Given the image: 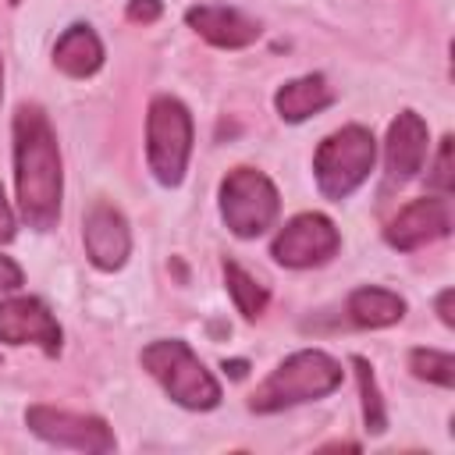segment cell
<instances>
[{"label":"cell","instance_id":"cb8c5ba5","mask_svg":"<svg viewBox=\"0 0 455 455\" xmlns=\"http://www.w3.org/2000/svg\"><path fill=\"white\" fill-rule=\"evenodd\" d=\"M451 299H455V291H451V288H444V291L437 295V316H441V323H444V327H455V313H451Z\"/></svg>","mask_w":455,"mask_h":455},{"label":"cell","instance_id":"484cf974","mask_svg":"<svg viewBox=\"0 0 455 455\" xmlns=\"http://www.w3.org/2000/svg\"><path fill=\"white\" fill-rule=\"evenodd\" d=\"M0 100H4V60H0Z\"/></svg>","mask_w":455,"mask_h":455},{"label":"cell","instance_id":"4316f807","mask_svg":"<svg viewBox=\"0 0 455 455\" xmlns=\"http://www.w3.org/2000/svg\"><path fill=\"white\" fill-rule=\"evenodd\" d=\"M11 4H18V0H11Z\"/></svg>","mask_w":455,"mask_h":455},{"label":"cell","instance_id":"ffe728a7","mask_svg":"<svg viewBox=\"0 0 455 455\" xmlns=\"http://www.w3.org/2000/svg\"><path fill=\"white\" fill-rule=\"evenodd\" d=\"M451 135H444L441 139V146H437V156H434V167L427 171V185L437 192V196H448L451 188H455V171H451Z\"/></svg>","mask_w":455,"mask_h":455},{"label":"cell","instance_id":"4fadbf2b","mask_svg":"<svg viewBox=\"0 0 455 455\" xmlns=\"http://www.w3.org/2000/svg\"><path fill=\"white\" fill-rule=\"evenodd\" d=\"M185 21L196 36H203L217 50H245L259 39V21L220 4H196L185 11Z\"/></svg>","mask_w":455,"mask_h":455},{"label":"cell","instance_id":"30bf717a","mask_svg":"<svg viewBox=\"0 0 455 455\" xmlns=\"http://www.w3.org/2000/svg\"><path fill=\"white\" fill-rule=\"evenodd\" d=\"M0 341L4 345H36L46 355H57L64 331L43 299L11 295L0 302Z\"/></svg>","mask_w":455,"mask_h":455},{"label":"cell","instance_id":"d6986e66","mask_svg":"<svg viewBox=\"0 0 455 455\" xmlns=\"http://www.w3.org/2000/svg\"><path fill=\"white\" fill-rule=\"evenodd\" d=\"M409 370L419 380H430L437 387H455V355L441 348H412L409 352Z\"/></svg>","mask_w":455,"mask_h":455},{"label":"cell","instance_id":"8fae6325","mask_svg":"<svg viewBox=\"0 0 455 455\" xmlns=\"http://www.w3.org/2000/svg\"><path fill=\"white\" fill-rule=\"evenodd\" d=\"M430 156V128L416 110H402L384 139V188L412 181Z\"/></svg>","mask_w":455,"mask_h":455},{"label":"cell","instance_id":"52a82bcc","mask_svg":"<svg viewBox=\"0 0 455 455\" xmlns=\"http://www.w3.org/2000/svg\"><path fill=\"white\" fill-rule=\"evenodd\" d=\"M25 423L39 441L57 444V448H75L85 455H107L117 448V437L103 416L71 412V409H57V405H28Z\"/></svg>","mask_w":455,"mask_h":455},{"label":"cell","instance_id":"44dd1931","mask_svg":"<svg viewBox=\"0 0 455 455\" xmlns=\"http://www.w3.org/2000/svg\"><path fill=\"white\" fill-rule=\"evenodd\" d=\"M160 14H164L160 0H128V7H124V18L132 25H153Z\"/></svg>","mask_w":455,"mask_h":455},{"label":"cell","instance_id":"2e32d148","mask_svg":"<svg viewBox=\"0 0 455 455\" xmlns=\"http://www.w3.org/2000/svg\"><path fill=\"white\" fill-rule=\"evenodd\" d=\"M345 313H348V320H352L355 327L377 331V327H391V323H398V320L405 316V299H402L398 291H391V288L363 284V288H355V291L348 295Z\"/></svg>","mask_w":455,"mask_h":455},{"label":"cell","instance_id":"7a4b0ae2","mask_svg":"<svg viewBox=\"0 0 455 455\" xmlns=\"http://www.w3.org/2000/svg\"><path fill=\"white\" fill-rule=\"evenodd\" d=\"M345 380V370L334 355L320 352V348H299L291 355H284L267 380L249 395V409L267 416V412H281L302 402H316L327 398L331 391H338Z\"/></svg>","mask_w":455,"mask_h":455},{"label":"cell","instance_id":"ba28073f","mask_svg":"<svg viewBox=\"0 0 455 455\" xmlns=\"http://www.w3.org/2000/svg\"><path fill=\"white\" fill-rule=\"evenodd\" d=\"M341 249V235L334 228L331 217L323 213H295L277 235H274V245H270V256L281 263V267H291V270H309V267H323L338 256Z\"/></svg>","mask_w":455,"mask_h":455},{"label":"cell","instance_id":"5bb4252c","mask_svg":"<svg viewBox=\"0 0 455 455\" xmlns=\"http://www.w3.org/2000/svg\"><path fill=\"white\" fill-rule=\"evenodd\" d=\"M100 64H103V43L92 32V25L75 21L57 36V43H53V68L57 71H64L68 78H89L100 71Z\"/></svg>","mask_w":455,"mask_h":455},{"label":"cell","instance_id":"603a6c76","mask_svg":"<svg viewBox=\"0 0 455 455\" xmlns=\"http://www.w3.org/2000/svg\"><path fill=\"white\" fill-rule=\"evenodd\" d=\"M14 231H18V220H14V210H11L7 196H4V185H0V245H7L14 238Z\"/></svg>","mask_w":455,"mask_h":455},{"label":"cell","instance_id":"9c48e42d","mask_svg":"<svg viewBox=\"0 0 455 455\" xmlns=\"http://www.w3.org/2000/svg\"><path fill=\"white\" fill-rule=\"evenodd\" d=\"M82 245L96 270H103V274L121 270L132 256V228H128L124 213L114 203L96 199L82 220Z\"/></svg>","mask_w":455,"mask_h":455},{"label":"cell","instance_id":"6da1fadb","mask_svg":"<svg viewBox=\"0 0 455 455\" xmlns=\"http://www.w3.org/2000/svg\"><path fill=\"white\" fill-rule=\"evenodd\" d=\"M14 188L18 210L36 231H50L60 220L64 171L50 117L36 103H21L14 114Z\"/></svg>","mask_w":455,"mask_h":455},{"label":"cell","instance_id":"8992f818","mask_svg":"<svg viewBox=\"0 0 455 455\" xmlns=\"http://www.w3.org/2000/svg\"><path fill=\"white\" fill-rule=\"evenodd\" d=\"M281 196L274 181L256 167H235L220 181V217L235 238H259L274 228Z\"/></svg>","mask_w":455,"mask_h":455},{"label":"cell","instance_id":"ac0fdd59","mask_svg":"<svg viewBox=\"0 0 455 455\" xmlns=\"http://www.w3.org/2000/svg\"><path fill=\"white\" fill-rule=\"evenodd\" d=\"M352 370H355V384H359V398H363V427L370 434H384L387 430V409H384V398H380L373 366L363 355H355L352 359Z\"/></svg>","mask_w":455,"mask_h":455},{"label":"cell","instance_id":"7402d4cb","mask_svg":"<svg viewBox=\"0 0 455 455\" xmlns=\"http://www.w3.org/2000/svg\"><path fill=\"white\" fill-rule=\"evenodd\" d=\"M21 281H25L21 267H18L11 256H4V252H0V295H7V291H18V288H21Z\"/></svg>","mask_w":455,"mask_h":455},{"label":"cell","instance_id":"83f0119b","mask_svg":"<svg viewBox=\"0 0 455 455\" xmlns=\"http://www.w3.org/2000/svg\"><path fill=\"white\" fill-rule=\"evenodd\" d=\"M0 363H4V355H0Z\"/></svg>","mask_w":455,"mask_h":455},{"label":"cell","instance_id":"3957f363","mask_svg":"<svg viewBox=\"0 0 455 455\" xmlns=\"http://www.w3.org/2000/svg\"><path fill=\"white\" fill-rule=\"evenodd\" d=\"M142 370L167 391L171 402L192 412H206L220 405V384L203 366V359L181 338H156L139 352Z\"/></svg>","mask_w":455,"mask_h":455},{"label":"cell","instance_id":"d4e9b609","mask_svg":"<svg viewBox=\"0 0 455 455\" xmlns=\"http://www.w3.org/2000/svg\"><path fill=\"white\" fill-rule=\"evenodd\" d=\"M245 370H249V363H245V359H231V363L224 359V373H231L235 380H242V377H245Z\"/></svg>","mask_w":455,"mask_h":455},{"label":"cell","instance_id":"5b68a950","mask_svg":"<svg viewBox=\"0 0 455 455\" xmlns=\"http://www.w3.org/2000/svg\"><path fill=\"white\" fill-rule=\"evenodd\" d=\"M192 156V114L178 96H156L146 110V160L164 188L181 185Z\"/></svg>","mask_w":455,"mask_h":455},{"label":"cell","instance_id":"e0dca14e","mask_svg":"<svg viewBox=\"0 0 455 455\" xmlns=\"http://www.w3.org/2000/svg\"><path fill=\"white\" fill-rule=\"evenodd\" d=\"M224 284H228V291H231V299H235V306H238V313L245 320L263 316V309L270 302V291L245 267H238L235 259H224Z\"/></svg>","mask_w":455,"mask_h":455},{"label":"cell","instance_id":"9a60e30c","mask_svg":"<svg viewBox=\"0 0 455 455\" xmlns=\"http://www.w3.org/2000/svg\"><path fill=\"white\" fill-rule=\"evenodd\" d=\"M331 103H334V89L327 85L323 75H299L274 92V110L288 124H299L320 110H327Z\"/></svg>","mask_w":455,"mask_h":455},{"label":"cell","instance_id":"277c9868","mask_svg":"<svg viewBox=\"0 0 455 455\" xmlns=\"http://www.w3.org/2000/svg\"><path fill=\"white\" fill-rule=\"evenodd\" d=\"M377 160V142L370 135V128L363 124H345L338 132H331L316 153H313V174H316V188L341 203L348 199L373 171Z\"/></svg>","mask_w":455,"mask_h":455},{"label":"cell","instance_id":"7c38bea8","mask_svg":"<svg viewBox=\"0 0 455 455\" xmlns=\"http://www.w3.org/2000/svg\"><path fill=\"white\" fill-rule=\"evenodd\" d=\"M451 231V203L448 196H423V199H412L409 206H402L387 228H384V242L398 252H412V249H423L437 238H444Z\"/></svg>","mask_w":455,"mask_h":455}]
</instances>
